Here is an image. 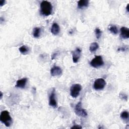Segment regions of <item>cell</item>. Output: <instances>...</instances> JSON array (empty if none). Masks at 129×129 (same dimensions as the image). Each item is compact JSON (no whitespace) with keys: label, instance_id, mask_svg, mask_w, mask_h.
<instances>
[{"label":"cell","instance_id":"11","mask_svg":"<svg viewBox=\"0 0 129 129\" xmlns=\"http://www.w3.org/2000/svg\"><path fill=\"white\" fill-rule=\"evenodd\" d=\"M120 36L123 39H128L129 37L128 28L125 27H122L120 28Z\"/></svg>","mask_w":129,"mask_h":129},{"label":"cell","instance_id":"9","mask_svg":"<svg viewBox=\"0 0 129 129\" xmlns=\"http://www.w3.org/2000/svg\"><path fill=\"white\" fill-rule=\"evenodd\" d=\"M50 74L52 77L60 76L62 74V70L60 67L54 66L50 70Z\"/></svg>","mask_w":129,"mask_h":129},{"label":"cell","instance_id":"23","mask_svg":"<svg viewBox=\"0 0 129 129\" xmlns=\"http://www.w3.org/2000/svg\"><path fill=\"white\" fill-rule=\"evenodd\" d=\"M5 3H6V1L5 0H1L0 2V6L2 7L3 5H5Z\"/></svg>","mask_w":129,"mask_h":129},{"label":"cell","instance_id":"17","mask_svg":"<svg viewBox=\"0 0 129 129\" xmlns=\"http://www.w3.org/2000/svg\"><path fill=\"white\" fill-rule=\"evenodd\" d=\"M109 31L114 34H116L118 33V29L116 26L115 25H111L109 28Z\"/></svg>","mask_w":129,"mask_h":129},{"label":"cell","instance_id":"6","mask_svg":"<svg viewBox=\"0 0 129 129\" xmlns=\"http://www.w3.org/2000/svg\"><path fill=\"white\" fill-rule=\"evenodd\" d=\"M106 85L105 81L102 78L97 79L93 84V87L95 90H102Z\"/></svg>","mask_w":129,"mask_h":129},{"label":"cell","instance_id":"1","mask_svg":"<svg viewBox=\"0 0 129 129\" xmlns=\"http://www.w3.org/2000/svg\"><path fill=\"white\" fill-rule=\"evenodd\" d=\"M52 11L51 4L48 1H43L40 4V13L44 16H48L51 15Z\"/></svg>","mask_w":129,"mask_h":129},{"label":"cell","instance_id":"10","mask_svg":"<svg viewBox=\"0 0 129 129\" xmlns=\"http://www.w3.org/2000/svg\"><path fill=\"white\" fill-rule=\"evenodd\" d=\"M27 82V78H24L18 80L16 83L15 87L19 88H24L26 86Z\"/></svg>","mask_w":129,"mask_h":129},{"label":"cell","instance_id":"18","mask_svg":"<svg viewBox=\"0 0 129 129\" xmlns=\"http://www.w3.org/2000/svg\"><path fill=\"white\" fill-rule=\"evenodd\" d=\"M128 116V112L126 111H123L120 114V117L123 120H127Z\"/></svg>","mask_w":129,"mask_h":129},{"label":"cell","instance_id":"7","mask_svg":"<svg viewBox=\"0 0 129 129\" xmlns=\"http://www.w3.org/2000/svg\"><path fill=\"white\" fill-rule=\"evenodd\" d=\"M49 105L53 108H56L57 107V104L56 100L55 90L54 88H53L49 97Z\"/></svg>","mask_w":129,"mask_h":129},{"label":"cell","instance_id":"15","mask_svg":"<svg viewBox=\"0 0 129 129\" xmlns=\"http://www.w3.org/2000/svg\"><path fill=\"white\" fill-rule=\"evenodd\" d=\"M41 33V28L39 27H35L33 30V35L35 38H38Z\"/></svg>","mask_w":129,"mask_h":129},{"label":"cell","instance_id":"5","mask_svg":"<svg viewBox=\"0 0 129 129\" xmlns=\"http://www.w3.org/2000/svg\"><path fill=\"white\" fill-rule=\"evenodd\" d=\"M82 90V86L79 84H73L70 88V94L73 98L77 97Z\"/></svg>","mask_w":129,"mask_h":129},{"label":"cell","instance_id":"2","mask_svg":"<svg viewBox=\"0 0 129 129\" xmlns=\"http://www.w3.org/2000/svg\"><path fill=\"white\" fill-rule=\"evenodd\" d=\"M0 120L6 126H10L12 123V119L9 112L7 110L1 112L0 115Z\"/></svg>","mask_w":129,"mask_h":129},{"label":"cell","instance_id":"22","mask_svg":"<svg viewBox=\"0 0 129 129\" xmlns=\"http://www.w3.org/2000/svg\"><path fill=\"white\" fill-rule=\"evenodd\" d=\"M82 127L81 126H80L79 125H74V126L71 127V128H82Z\"/></svg>","mask_w":129,"mask_h":129},{"label":"cell","instance_id":"16","mask_svg":"<svg viewBox=\"0 0 129 129\" xmlns=\"http://www.w3.org/2000/svg\"><path fill=\"white\" fill-rule=\"evenodd\" d=\"M19 51L20 52L23 54H27L28 51H29V48L26 46V45H23L22 46H21L20 48H19Z\"/></svg>","mask_w":129,"mask_h":129},{"label":"cell","instance_id":"8","mask_svg":"<svg viewBox=\"0 0 129 129\" xmlns=\"http://www.w3.org/2000/svg\"><path fill=\"white\" fill-rule=\"evenodd\" d=\"M81 53V49L79 47L76 48L75 50L72 51L73 61L74 63H77L80 57Z\"/></svg>","mask_w":129,"mask_h":129},{"label":"cell","instance_id":"13","mask_svg":"<svg viewBox=\"0 0 129 129\" xmlns=\"http://www.w3.org/2000/svg\"><path fill=\"white\" fill-rule=\"evenodd\" d=\"M89 5V1L88 0H80L78 2V8L79 9H83L86 8Z\"/></svg>","mask_w":129,"mask_h":129},{"label":"cell","instance_id":"12","mask_svg":"<svg viewBox=\"0 0 129 129\" xmlns=\"http://www.w3.org/2000/svg\"><path fill=\"white\" fill-rule=\"evenodd\" d=\"M60 32V28L56 23H54L51 26V32L54 35H57Z\"/></svg>","mask_w":129,"mask_h":129},{"label":"cell","instance_id":"20","mask_svg":"<svg viewBox=\"0 0 129 129\" xmlns=\"http://www.w3.org/2000/svg\"><path fill=\"white\" fill-rule=\"evenodd\" d=\"M127 49H128L127 46H123V47H119L117 50H118V51H125Z\"/></svg>","mask_w":129,"mask_h":129},{"label":"cell","instance_id":"3","mask_svg":"<svg viewBox=\"0 0 129 129\" xmlns=\"http://www.w3.org/2000/svg\"><path fill=\"white\" fill-rule=\"evenodd\" d=\"M75 112L78 116L80 117H86L88 115L87 111L82 108V103L81 101L79 102L75 106Z\"/></svg>","mask_w":129,"mask_h":129},{"label":"cell","instance_id":"24","mask_svg":"<svg viewBox=\"0 0 129 129\" xmlns=\"http://www.w3.org/2000/svg\"><path fill=\"white\" fill-rule=\"evenodd\" d=\"M126 9V10H127V12H128V4L127 5Z\"/></svg>","mask_w":129,"mask_h":129},{"label":"cell","instance_id":"19","mask_svg":"<svg viewBox=\"0 0 129 129\" xmlns=\"http://www.w3.org/2000/svg\"><path fill=\"white\" fill-rule=\"evenodd\" d=\"M95 33L96 35V37L97 39H99L102 35V31L100 30V29L98 28H96L95 30Z\"/></svg>","mask_w":129,"mask_h":129},{"label":"cell","instance_id":"21","mask_svg":"<svg viewBox=\"0 0 129 129\" xmlns=\"http://www.w3.org/2000/svg\"><path fill=\"white\" fill-rule=\"evenodd\" d=\"M120 98H121L122 99H123L125 100H127V96L125 94L120 93Z\"/></svg>","mask_w":129,"mask_h":129},{"label":"cell","instance_id":"4","mask_svg":"<svg viewBox=\"0 0 129 129\" xmlns=\"http://www.w3.org/2000/svg\"><path fill=\"white\" fill-rule=\"evenodd\" d=\"M90 64L93 68H98L104 64V61L101 55H97L91 60Z\"/></svg>","mask_w":129,"mask_h":129},{"label":"cell","instance_id":"14","mask_svg":"<svg viewBox=\"0 0 129 129\" xmlns=\"http://www.w3.org/2000/svg\"><path fill=\"white\" fill-rule=\"evenodd\" d=\"M98 48H99V45H98V43L94 42L91 44V45L89 47V50H90V52H94L98 49Z\"/></svg>","mask_w":129,"mask_h":129},{"label":"cell","instance_id":"25","mask_svg":"<svg viewBox=\"0 0 129 129\" xmlns=\"http://www.w3.org/2000/svg\"><path fill=\"white\" fill-rule=\"evenodd\" d=\"M2 97H3V93H2V92H1V99L2 98Z\"/></svg>","mask_w":129,"mask_h":129}]
</instances>
